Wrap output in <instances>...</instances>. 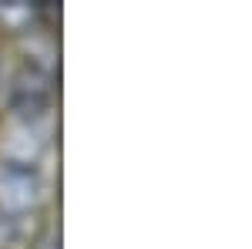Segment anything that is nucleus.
<instances>
[{
	"label": "nucleus",
	"instance_id": "2",
	"mask_svg": "<svg viewBox=\"0 0 252 249\" xmlns=\"http://www.w3.org/2000/svg\"><path fill=\"white\" fill-rule=\"evenodd\" d=\"M34 81H27V77L20 74L17 77V88H14V108H17L20 115H40L44 111V105H47V77H40L34 71Z\"/></svg>",
	"mask_w": 252,
	"mask_h": 249
},
{
	"label": "nucleus",
	"instance_id": "1",
	"mask_svg": "<svg viewBox=\"0 0 252 249\" xmlns=\"http://www.w3.org/2000/svg\"><path fill=\"white\" fill-rule=\"evenodd\" d=\"M37 172L27 165L0 162V209L7 212H27L37 202Z\"/></svg>",
	"mask_w": 252,
	"mask_h": 249
}]
</instances>
